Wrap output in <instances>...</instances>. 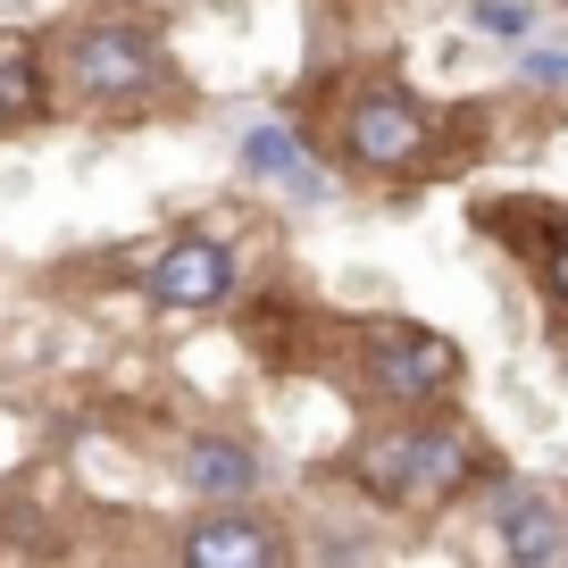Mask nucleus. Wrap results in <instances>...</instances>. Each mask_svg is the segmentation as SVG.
Masks as SVG:
<instances>
[{"mask_svg":"<svg viewBox=\"0 0 568 568\" xmlns=\"http://www.w3.org/2000/svg\"><path fill=\"white\" fill-rule=\"evenodd\" d=\"M477 26H494V34H527V9H518V0H477Z\"/></svg>","mask_w":568,"mask_h":568,"instance_id":"nucleus-11","label":"nucleus"},{"mask_svg":"<svg viewBox=\"0 0 568 568\" xmlns=\"http://www.w3.org/2000/svg\"><path fill=\"white\" fill-rule=\"evenodd\" d=\"M151 293H160V310H210V302H226V293H234L226 243H210V234L168 243L160 260H151Z\"/></svg>","mask_w":568,"mask_h":568,"instance_id":"nucleus-5","label":"nucleus"},{"mask_svg":"<svg viewBox=\"0 0 568 568\" xmlns=\"http://www.w3.org/2000/svg\"><path fill=\"white\" fill-rule=\"evenodd\" d=\"M501 551L510 560H560L568 551V535H560V518H551V501H535V494H510L501 501Z\"/></svg>","mask_w":568,"mask_h":568,"instance_id":"nucleus-9","label":"nucleus"},{"mask_svg":"<svg viewBox=\"0 0 568 568\" xmlns=\"http://www.w3.org/2000/svg\"><path fill=\"white\" fill-rule=\"evenodd\" d=\"M343 134H352L359 168H409L426 151V109L409 101V92H359L352 118H343Z\"/></svg>","mask_w":568,"mask_h":568,"instance_id":"nucleus-4","label":"nucleus"},{"mask_svg":"<svg viewBox=\"0 0 568 568\" xmlns=\"http://www.w3.org/2000/svg\"><path fill=\"white\" fill-rule=\"evenodd\" d=\"M184 485H193V494L234 501V494L260 485V452H243L234 435H193V444H184Z\"/></svg>","mask_w":568,"mask_h":568,"instance_id":"nucleus-7","label":"nucleus"},{"mask_svg":"<svg viewBox=\"0 0 568 568\" xmlns=\"http://www.w3.org/2000/svg\"><path fill=\"white\" fill-rule=\"evenodd\" d=\"M26 118H42V75L18 34H0V125H26Z\"/></svg>","mask_w":568,"mask_h":568,"instance_id":"nucleus-10","label":"nucleus"},{"mask_svg":"<svg viewBox=\"0 0 568 568\" xmlns=\"http://www.w3.org/2000/svg\"><path fill=\"white\" fill-rule=\"evenodd\" d=\"M527 75H535V84H568V51H535Z\"/></svg>","mask_w":568,"mask_h":568,"instance_id":"nucleus-13","label":"nucleus"},{"mask_svg":"<svg viewBox=\"0 0 568 568\" xmlns=\"http://www.w3.org/2000/svg\"><path fill=\"white\" fill-rule=\"evenodd\" d=\"M544 293H551V302L568 310V234H560V243L544 251Z\"/></svg>","mask_w":568,"mask_h":568,"instance_id":"nucleus-12","label":"nucleus"},{"mask_svg":"<svg viewBox=\"0 0 568 568\" xmlns=\"http://www.w3.org/2000/svg\"><path fill=\"white\" fill-rule=\"evenodd\" d=\"M468 468H477L468 426H402V435L368 444L359 477H368V494H385V501H444V494L468 485Z\"/></svg>","mask_w":568,"mask_h":568,"instance_id":"nucleus-1","label":"nucleus"},{"mask_svg":"<svg viewBox=\"0 0 568 568\" xmlns=\"http://www.w3.org/2000/svg\"><path fill=\"white\" fill-rule=\"evenodd\" d=\"M68 75L84 101H142V92L168 75V51L151 26H125V18H101L68 42Z\"/></svg>","mask_w":568,"mask_h":568,"instance_id":"nucleus-2","label":"nucleus"},{"mask_svg":"<svg viewBox=\"0 0 568 568\" xmlns=\"http://www.w3.org/2000/svg\"><path fill=\"white\" fill-rule=\"evenodd\" d=\"M460 385V343L426 335V326L393 318L368 335V393H385V402H435V393Z\"/></svg>","mask_w":568,"mask_h":568,"instance_id":"nucleus-3","label":"nucleus"},{"mask_svg":"<svg viewBox=\"0 0 568 568\" xmlns=\"http://www.w3.org/2000/svg\"><path fill=\"white\" fill-rule=\"evenodd\" d=\"M243 168H251L260 184H284V193H302V201H310V193H326V184H318V168L302 160V142L284 134L276 118H260V125L243 134Z\"/></svg>","mask_w":568,"mask_h":568,"instance_id":"nucleus-8","label":"nucleus"},{"mask_svg":"<svg viewBox=\"0 0 568 568\" xmlns=\"http://www.w3.org/2000/svg\"><path fill=\"white\" fill-rule=\"evenodd\" d=\"M184 560L193 568H267V560H284V535L267 518H201L184 535Z\"/></svg>","mask_w":568,"mask_h":568,"instance_id":"nucleus-6","label":"nucleus"}]
</instances>
